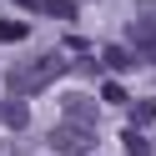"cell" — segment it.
<instances>
[{"mask_svg":"<svg viewBox=\"0 0 156 156\" xmlns=\"http://www.w3.org/2000/svg\"><path fill=\"white\" fill-rule=\"evenodd\" d=\"M131 121H136V126L156 121V96H146V101H136V106H131Z\"/></svg>","mask_w":156,"mask_h":156,"instance_id":"9","label":"cell"},{"mask_svg":"<svg viewBox=\"0 0 156 156\" xmlns=\"http://www.w3.org/2000/svg\"><path fill=\"white\" fill-rule=\"evenodd\" d=\"M25 35H30L25 20H0V45H15V41H25Z\"/></svg>","mask_w":156,"mask_h":156,"instance_id":"8","label":"cell"},{"mask_svg":"<svg viewBox=\"0 0 156 156\" xmlns=\"http://www.w3.org/2000/svg\"><path fill=\"white\" fill-rule=\"evenodd\" d=\"M141 51L146 61H156V20L151 15H141V20H131V55Z\"/></svg>","mask_w":156,"mask_h":156,"instance_id":"4","label":"cell"},{"mask_svg":"<svg viewBox=\"0 0 156 156\" xmlns=\"http://www.w3.org/2000/svg\"><path fill=\"white\" fill-rule=\"evenodd\" d=\"M41 15H51V20H76V0H41Z\"/></svg>","mask_w":156,"mask_h":156,"instance_id":"7","label":"cell"},{"mask_svg":"<svg viewBox=\"0 0 156 156\" xmlns=\"http://www.w3.org/2000/svg\"><path fill=\"white\" fill-rule=\"evenodd\" d=\"M101 101H111V106H121V101H126V91H121V81H106V86H101Z\"/></svg>","mask_w":156,"mask_h":156,"instance_id":"11","label":"cell"},{"mask_svg":"<svg viewBox=\"0 0 156 156\" xmlns=\"http://www.w3.org/2000/svg\"><path fill=\"white\" fill-rule=\"evenodd\" d=\"M126 156H151V146H146V136L136 131V126L126 131Z\"/></svg>","mask_w":156,"mask_h":156,"instance_id":"10","label":"cell"},{"mask_svg":"<svg viewBox=\"0 0 156 156\" xmlns=\"http://www.w3.org/2000/svg\"><path fill=\"white\" fill-rule=\"evenodd\" d=\"M101 61L111 66V71H131V66H136V55L126 51V45H106V51H101Z\"/></svg>","mask_w":156,"mask_h":156,"instance_id":"6","label":"cell"},{"mask_svg":"<svg viewBox=\"0 0 156 156\" xmlns=\"http://www.w3.org/2000/svg\"><path fill=\"white\" fill-rule=\"evenodd\" d=\"M61 76H66V55L61 51L30 55V61L10 66V96H35V91H45L51 81H61Z\"/></svg>","mask_w":156,"mask_h":156,"instance_id":"1","label":"cell"},{"mask_svg":"<svg viewBox=\"0 0 156 156\" xmlns=\"http://www.w3.org/2000/svg\"><path fill=\"white\" fill-rule=\"evenodd\" d=\"M51 151H61V156H91L96 151V131H81V126H55L51 131Z\"/></svg>","mask_w":156,"mask_h":156,"instance_id":"2","label":"cell"},{"mask_svg":"<svg viewBox=\"0 0 156 156\" xmlns=\"http://www.w3.org/2000/svg\"><path fill=\"white\" fill-rule=\"evenodd\" d=\"M15 5H25V10H41V0H15Z\"/></svg>","mask_w":156,"mask_h":156,"instance_id":"12","label":"cell"},{"mask_svg":"<svg viewBox=\"0 0 156 156\" xmlns=\"http://www.w3.org/2000/svg\"><path fill=\"white\" fill-rule=\"evenodd\" d=\"M0 121L10 126V131H25L30 111H25V101H20V96H5V101H0Z\"/></svg>","mask_w":156,"mask_h":156,"instance_id":"5","label":"cell"},{"mask_svg":"<svg viewBox=\"0 0 156 156\" xmlns=\"http://www.w3.org/2000/svg\"><path fill=\"white\" fill-rule=\"evenodd\" d=\"M61 111H66V126L96 131V116H101V106H96L91 96H66V101H61Z\"/></svg>","mask_w":156,"mask_h":156,"instance_id":"3","label":"cell"}]
</instances>
